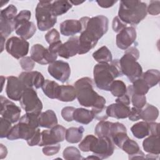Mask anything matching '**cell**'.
Segmentation results:
<instances>
[{
  "mask_svg": "<svg viewBox=\"0 0 160 160\" xmlns=\"http://www.w3.org/2000/svg\"><path fill=\"white\" fill-rule=\"evenodd\" d=\"M76 98L80 105L92 108L94 118L99 121L107 118L106 99L99 95L93 89V82L88 77L82 78L74 83Z\"/></svg>",
  "mask_w": 160,
  "mask_h": 160,
  "instance_id": "obj_1",
  "label": "cell"
},
{
  "mask_svg": "<svg viewBox=\"0 0 160 160\" xmlns=\"http://www.w3.org/2000/svg\"><path fill=\"white\" fill-rule=\"evenodd\" d=\"M118 59L108 63H98L94 67V80L97 88L104 91H109L110 86L114 79L122 76Z\"/></svg>",
  "mask_w": 160,
  "mask_h": 160,
  "instance_id": "obj_2",
  "label": "cell"
},
{
  "mask_svg": "<svg viewBox=\"0 0 160 160\" xmlns=\"http://www.w3.org/2000/svg\"><path fill=\"white\" fill-rule=\"evenodd\" d=\"M147 5L141 1H121L118 18L125 24L136 25L147 15Z\"/></svg>",
  "mask_w": 160,
  "mask_h": 160,
  "instance_id": "obj_3",
  "label": "cell"
},
{
  "mask_svg": "<svg viewBox=\"0 0 160 160\" xmlns=\"http://www.w3.org/2000/svg\"><path fill=\"white\" fill-rule=\"evenodd\" d=\"M82 24V31H85L98 41L108 30L109 21L107 17L98 15L92 18L82 17L79 19Z\"/></svg>",
  "mask_w": 160,
  "mask_h": 160,
  "instance_id": "obj_4",
  "label": "cell"
},
{
  "mask_svg": "<svg viewBox=\"0 0 160 160\" xmlns=\"http://www.w3.org/2000/svg\"><path fill=\"white\" fill-rule=\"evenodd\" d=\"M51 1H40L36 8V19L38 29L41 31L50 29L57 22V17L52 14Z\"/></svg>",
  "mask_w": 160,
  "mask_h": 160,
  "instance_id": "obj_5",
  "label": "cell"
},
{
  "mask_svg": "<svg viewBox=\"0 0 160 160\" xmlns=\"http://www.w3.org/2000/svg\"><path fill=\"white\" fill-rule=\"evenodd\" d=\"M31 12L29 10L21 11L14 19V30L21 38L27 40L33 36L36 31L34 22L29 21Z\"/></svg>",
  "mask_w": 160,
  "mask_h": 160,
  "instance_id": "obj_6",
  "label": "cell"
},
{
  "mask_svg": "<svg viewBox=\"0 0 160 160\" xmlns=\"http://www.w3.org/2000/svg\"><path fill=\"white\" fill-rule=\"evenodd\" d=\"M138 59L133 55L125 51L124 54L119 60L122 74L125 75L131 82L141 77L142 74V67L137 62Z\"/></svg>",
  "mask_w": 160,
  "mask_h": 160,
  "instance_id": "obj_7",
  "label": "cell"
},
{
  "mask_svg": "<svg viewBox=\"0 0 160 160\" xmlns=\"http://www.w3.org/2000/svg\"><path fill=\"white\" fill-rule=\"evenodd\" d=\"M19 101L21 108L26 112H41L42 103L34 88H26Z\"/></svg>",
  "mask_w": 160,
  "mask_h": 160,
  "instance_id": "obj_8",
  "label": "cell"
},
{
  "mask_svg": "<svg viewBox=\"0 0 160 160\" xmlns=\"http://www.w3.org/2000/svg\"><path fill=\"white\" fill-rule=\"evenodd\" d=\"M29 42L17 36L11 37L6 43V51L18 59L25 57L29 52Z\"/></svg>",
  "mask_w": 160,
  "mask_h": 160,
  "instance_id": "obj_9",
  "label": "cell"
},
{
  "mask_svg": "<svg viewBox=\"0 0 160 160\" xmlns=\"http://www.w3.org/2000/svg\"><path fill=\"white\" fill-rule=\"evenodd\" d=\"M66 129L61 125H56L51 130H43L39 146H45L58 144L64 140Z\"/></svg>",
  "mask_w": 160,
  "mask_h": 160,
  "instance_id": "obj_10",
  "label": "cell"
},
{
  "mask_svg": "<svg viewBox=\"0 0 160 160\" xmlns=\"http://www.w3.org/2000/svg\"><path fill=\"white\" fill-rule=\"evenodd\" d=\"M31 58L32 60L41 65L51 64L56 61L58 54L51 52L40 44H36L31 48Z\"/></svg>",
  "mask_w": 160,
  "mask_h": 160,
  "instance_id": "obj_11",
  "label": "cell"
},
{
  "mask_svg": "<svg viewBox=\"0 0 160 160\" xmlns=\"http://www.w3.org/2000/svg\"><path fill=\"white\" fill-rule=\"evenodd\" d=\"M48 71L52 78L62 83L66 82L71 75L69 64L61 60L55 61L49 64Z\"/></svg>",
  "mask_w": 160,
  "mask_h": 160,
  "instance_id": "obj_12",
  "label": "cell"
},
{
  "mask_svg": "<svg viewBox=\"0 0 160 160\" xmlns=\"http://www.w3.org/2000/svg\"><path fill=\"white\" fill-rule=\"evenodd\" d=\"M1 117L15 123L20 119L21 110L19 107L5 97L1 96Z\"/></svg>",
  "mask_w": 160,
  "mask_h": 160,
  "instance_id": "obj_13",
  "label": "cell"
},
{
  "mask_svg": "<svg viewBox=\"0 0 160 160\" xmlns=\"http://www.w3.org/2000/svg\"><path fill=\"white\" fill-rule=\"evenodd\" d=\"M114 151V146L111 139L108 137H101L98 138L91 152L99 159H103L110 157Z\"/></svg>",
  "mask_w": 160,
  "mask_h": 160,
  "instance_id": "obj_14",
  "label": "cell"
},
{
  "mask_svg": "<svg viewBox=\"0 0 160 160\" xmlns=\"http://www.w3.org/2000/svg\"><path fill=\"white\" fill-rule=\"evenodd\" d=\"M26 89L19 78L10 76L7 77L6 92L7 96L13 101H20L23 92Z\"/></svg>",
  "mask_w": 160,
  "mask_h": 160,
  "instance_id": "obj_15",
  "label": "cell"
},
{
  "mask_svg": "<svg viewBox=\"0 0 160 160\" xmlns=\"http://www.w3.org/2000/svg\"><path fill=\"white\" fill-rule=\"evenodd\" d=\"M136 39V29L132 26H127L122 29L116 36V45L122 50H126Z\"/></svg>",
  "mask_w": 160,
  "mask_h": 160,
  "instance_id": "obj_16",
  "label": "cell"
},
{
  "mask_svg": "<svg viewBox=\"0 0 160 160\" xmlns=\"http://www.w3.org/2000/svg\"><path fill=\"white\" fill-rule=\"evenodd\" d=\"M18 78L26 88L39 89L42 87L45 81L42 74L38 71L22 72Z\"/></svg>",
  "mask_w": 160,
  "mask_h": 160,
  "instance_id": "obj_17",
  "label": "cell"
},
{
  "mask_svg": "<svg viewBox=\"0 0 160 160\" xmlns=\"http://www.w3.org/2000/svg\"><path fill=\"white\" fill-rule=\"evenodd\" d=\"M79 52V37H71L64 43H62L58 51V55L65 59L76 56Z\"/></svg>",
  "mask_w": 160,
  "mask_h": 160,
  "instance_id": "obj_18",
  "label": "cell"
},
{
  "mask_svg": "<svg viewBox=\"0 0 160 160\" xmlns=\"http://www.w3.org/2000/svg\"><path fill=\"white\" fill-rule=\"evenodd\" d=\"M131 108L129 106L116 102L106 107V112L108 117L116 119H124L128 117Z\"/></svg>",
  "mask_w": 160,
  "mask_h": 160,
  "instance_id": "obj_19",
  "label": "cell"
},
{
  "mask_svg": "<svg viewBox=\"0 0 160 160\" xmlns=\"http://www.w3.org/2000/svg\"><path fill=\"white\" fill-rule=\"evenodd\" d=\"M82 24L79 20L67 19L60 24L61 34L65 36H74L82 31Z\"/></svg>",
  "mask_w": 160,
  "mask_h": 160,
  "instance_id": "obj_20",
  "label": "cell"
},
{
  "mask_svg": "<svg viewBox=\"0 0 160 160\" xmlns=\"http://www.w3.org/2000/svg\"><path fill=\"white\" fill-rule=\"evenodd\" d=\"M39 126L45 128H52L58 124V118L56 113L51 109L41 112L38 117Z\"/></svg>",
  "mask_w": 160,
  "mask_h": 160,
  "instance_id": "obj_21",
  "label": "cell"
},
{
  "mask_svg": "<svg viewBox=\"0 0 160 160\" xmlns=\"http://www.w3.org/2000/svg\"><path fill=\"white\" fill-rule=\"evenodd\" d=\"M144 150L149 153L159 155L160 154V142L159 135H149L142 142Z\"/></svg>",
  "mask_w": 160,
  "mask_h": 160,
  "instance_id": "obj_22",
  "label": "cell"
},
{
  "mask_svg": "<svg viewBox=\"0 0 160 160\" xmlns=\"http://www.w3.org/2000/svg\"><path fill=\"white\" fill-rule=\"evenodd\" d=\"M94 118V116L92 111L85 108L75 109L73 112V120L82 124H88Z\"/></svg>",
  "mask_w": 160,
  "mask_h": 160,
  "instance_id": "obj_23",
  "label": "cell"
},
{
  "mask_svg": "<svg viewBox=\"0 0 160 160\" xmlns=\"http://www.w3.org/2000/svg\"><path fill=\"white\" fill-rule=\"evenodd\" d=\"M149 88L145 81L141 78H139L132 82V85L127 88V92L131 96L132 94L145 95L149 91Z\"/></svg>",
  "mask_w": 160,
  "mask_h": 160,
  "instance_id": "obj_24",
  "label": "cell"
},
{
  "mask_svg": "<svg viewBox=\"0 0 160 160\" xmlns=\"http://www.w3.org/2000/svg\"><path fill=\"white\" fill-rule=\"evenodd\" d=\"M76 98L74 86L71 85H61L58 99L62 102L73 101Z\"/></svg>",
  "mask_w": 160,
  "mask_h": 160,
  "instance_id": "obj_25",
  "label": "cell"
},
{
  "mask_svg": "<svg viewBox=\"0 0 160 160\" xmlns=\"http://www.w3.org/2000/svg\"><path fill=\"white\" fill-rule=\"evenodd\" d=\"M45 95L51 99H57L60 91V85L54 81L46 79L41 87Z\"/></svg>",
  "mask_w": 160,
  "mask_h": 160,
  "instance_id": "obj_26",
  "label": "cell"
},
{
  "mask_svg": "<svg viewBox=\"0 0 160 160\" xmlns=\"http://www.w3.org/2000/svg\"><path fill=\"white\" fill-rule=\"evenodd\" d=\"M131 131L133 136L138 139H142L150 134L149 123L144 121L133 124Z\"/></svg>",
  "mask_w": 160,
  "mask_h": 160,
  "instance_id": "obj_27",
  "label": "cell"
},
{
  "mask_svg": "<svg viewBox=\"0 0 160 160\" xmlns=\"http://www.w3.org/2000/svg\"><path fill=\"white\" fill-rule=\"evenodd\" d=\"M84 131V129L82 126L69 128L66 129L65 139L68 142L78 143L81 141Z\"/></svg>",
  "mask_w": 160,
  "mask_h": 160,
  "instance_id": "obj_28",
  "label": "cell"
},
{
  "mask_svg": "<svg viewBox=\"0 0 160 160\" xmlns=\"http://www.w3.org/2000/svg\"><path fill=\"white\" fill-rule=\"evenodd\" d=\"M51 8L52 14L57 17L67 12L72 8V4L68 1L58 0L52 1Z\"/></svg>",
  "mask_w": 160,
  "mask_h": 160,
  "instance_id": "obj_29",
  "label": "cell"
},
{
  "mask_svg": "<svg viewBox=\"0 0 160 160\" xmlns=\"http://www.w3.org/2000/svg\"><path fill=\"white\" fill-rule=\"evenodd\" d=\"M93 58L99 63H108L112 61V56L109 49L103 46L94 51L92 54Z\"/></svg>",
  "mask_w": 160,
  "mask_h": 160,
  "instance_id": "obj_30",
  "label": "cell"
},
{
  "mask_svg": "<svg viewBox=\"0 0 160 160\" xmlns=\"http://www.w3.org/2000/svg\"><path fill=\"white\" fill-rule=\"evenodd\" d=\"M141 109V119L146 122H152L159 116L158 109L149 104H146Z\"/></svg>",
  "mask_w": 160,
  "mask_h": 160,
  "instance_id": "obj_31",
  "label": "cell"
},
{
  "mask_svg": "<svg viewBox=\"0 0 160 160\" xmlns=\"http://www.w3.org/2000/svg\"><path fill=\"white\" fill-rule=\"evenodd\" d=\"M141 78L145 81L149 88L157 85L160 79V72L158 69H149L142 74Z\"/></svg>",
  "mask_w": 160,
  "mask_h": 160,
  "instance_id": "obj_32",
  "label": "cell"
},
{
  "mask_svg": "<svg viewBox=\"0 0 160 160\" xmlns=\"http://www.w3.org/2000/svg\"><path fill=\"white\" fill-rule=\"evenodd\" d=\"M112 123V122L107 121H100L95 128V134L98 138L108 137L111 138Z\"/></svg>",
  "mask_w": 160,
  "mask_h": 160,
  "instance_id": "obj_33",
  "label": "cell"
},
{
  "mask_svg": "<svg viewBox=\"0 0 160 160\" xmlns=\"http://www.w3.org/2000/svg\"><path fill=\"white\" fill-rule=\"evenodd\" d=\"M121 148L129 154V159L141 151L138 144L135 141L129 139V138L125 140Z\"/></svg>",
  "mask_w": 160,
  "mask_h": 160,
  "instance_id": "obj_34",
  "label": "cell"
},
{
  "mask_svg": "<svg viewBox=\"0 0 160 160\" xmlns=\"http://www.w3.org/2000/svg\"><path fill=\"white\" fill-rule=\"evenodd\" d=\"M14 30V20L0 17V35L5 38L8 37Z\"/></svg>",
  "mask_w": 160,
  "mask_h": 160,
  "instance_id": "obj_35",
  "label": "cell"
},
{
  "mask_svg": "<svg viewBox=\"0 0 160 160\" xmlns=\"http://www.w3.org/2000/svg\"><path fill=\"white\" fill-rule=\"evenodd\" d=\"M109 91L114 96L119 97L127 93V87L123 81L114 80L110 86Z\"/></svg>",
  "mask_w": 160,
  "mask_h": 160,
  "instance_id": "obj_36",
  "label": "cell"
},
{
  "mask_svg": "<svg viewBox=\"0 0 160 160\" xmlns=\"http://www.w3.org/2000/svg\"><path fill=\"white\" fill-rule=\"evenodd\" d=\"M97 141L98 138L96 136L91 134L88 135L79 143V148L83 152L91 151Z\"/></svg>",
  "mask_w": 160,
  "mask_h": 160,
  "instance_id": "obj_37",
  "label": "cell"
},
{
  "mask_svg": "<svg viewBox=\"0 0 160 160\" xmlns=\"http://www.w3.org/2000/svg\"><path fill=\"white\" fill-rule=\"evenodd\" d=\"M64 159H82L79 150L74 146H69L64 149L62 152Z\"/></svg>",
  "mask_w": 160,
  "mask_h": 160,
  "instance_id": "obj_38",
  "label": "cell"
},
{
  "mask_svg": "<svg viewBox=\"0 0 160 160\" xmlns=\"http://www.w3.org/2000/svg\"><path fill=\"white\" fill-rule=\"evenodd\" d=\"M17 11L16 7L13 4H10L7 8L1 11L0 17L10 20H14L17 15Z\"/></svg>",
  "mask_w": 160,
  "mask_h": 160,
  "instance_id": "obj_39",
  "label": "cell"
},
{
  "mask_svg": "<svg viewBox=\"0 0 160 160\" xmlns=\"http://www.w3.org/2000/svg\"><path fill=\"white\" fill-rule=\"evenodd\" d=\"M131 102L134 107L139 109H142V108L146 104V98L145 95L132 94L131 95Z\"/></svg>",
  "mask_w": 160,
  "mask_h": 160,
  "instance_id": "obj_40",
  "label": "cell"
},
{
  "mask_svg": "<svg viewBox=\"0 0 160 160\" xmlns=\"http://www.w3.org/2000/svg\"><path fill=\"white\" fill-rule=\"evenodd\" d=\"M11 122L1 117L0 118V130H1V133H0V137L1 138H6L7 136L8 135L9 132H10L12 126H11Z\"/></svg>",
  "mask_w": 160,
  "mask_h": 160,
  "instance_id": "obj_41",
  "label": "cell"
},
{
  "mask_svg": "<svg viewBox=\"0 0 160 160\" xmlns=\"http://www.w3.org/2000/svg\"><path fill=\"white\" fill-rule=\"evenodd\" d=\"M45 39L49 44L58 42L60 41L59 32L56 29H52L46 34Z\"/></svg>",
  "mask_w": 160,
  "mask_h": 160,
  "instance_id": "obj_42",
  "label": "cell"
},
{
  "mask_svg": "<svg viewBox=\"0 0 160 160\" xmlns=\"http://www.w3.org/2000/svg\"><path fill=\"white\" fill-rule=\"evenodd\" d=\"M19 63L21 68L26 71H31L35 66V62L29 56H25L21 58Z\"/></svg>",
  "mask_w": 160,
  "mask_h": 160,
  "instance_id": "obj_43",
  "label": "cell"
},
{
  "mask_svg": "<svg viewBox=\"0 0 160 160\" xmlns=\"http://www.w3.org/2000/svg\"><path fill=\"white\" fill-rule=\"evenodd\" d=\"M147 12L152 16L158 15L160 13V1H151L147 6Z\"/></svg>",
  "mask_w": 160,
  "mask_h": 160,
  "instance_id": "obj_44",
  "label": "cell"
},
{
  "mask_svg": "<svg viewBox=\"0 0 160 160\" xmlns=\"http://www.w3.org/2000/svg\"><path fill=\"white\" fill-rule=\"evenodd\" d=\"M61 149V145L59 144H56L52 145L45 146L42 148V152L46 156H49L57 154Z\"/></svg>",
  "mask_w": 160,
  "mask_h": 160,
  "instance_id": "obj_45",
  "label": "cell"
},
{
  "mask_svg": "<svg viewBox=\"0 0 160 160\" xmlns=\"http://www.w3.org/2000/svg\"><path fill=\"white\" fill-rule=\"evenodd\" d=\"M75 108L71 106L63 108L61 110V116L62 118L68 122L72 121L73 120V112Z\"/></svg>",
  "mask_w": 160,
  "mask_h": 160,
  "instance_id": "obj_46",
  "label": "cell"
},
{
  "mask_svg": "<svg viewBox=\"0 0 160 160\" xmlns=\"http://www.w3.org/2000/svg\"><path fill=\"white\" fill-rule=\"evenodd\" d=\"M112 29L116 32H119L122 29H123L124 28L127 27V24L123 22L119 18L118 16H116L112 20Z\"/></svg>",
  "mask_w": 160,
  "mask_h": 160,
  "instance_id": "obj_47",
  "label": "cell"
},
{
  "mask_svg": "<svg viewBox=\"0 0 160 160\" xmlns=\"http://www.w3.org/2000/svg\"><path fill=\"white\" fill-rule=\"evenodd\" d=\"M141 109H139L136 108L135 107H132L131 108L129 115H128V118L129 120L132 121H137L139 119H141Z\"/></svg>",
  "mask_w": 160,
  "mask_h": 160,
  "instance_id": "obj_48",
  "label": "cell"
},
{
  "mask_svg": "<svg viewBox=\"0 0 160 160\" xmlns=\"http://www.w3.org/2000/svg\"><path fill=\"white\" fill-rule=\"evenodd\" d=\"M41 138V132L39 128L37 129L34 136L28 141H27V143L29 146H34L38 145L40 142Z\"/></svg>",
  "mask_w": 160,
  "mask_h": 160,
  "instance_id": "obj_49",
  "label": "cell"
},
{
  "mask_svg": "<svg viewBox=\"0 0 160 160\" xmlns=\"http://www.w3.org/2000/svg\"><path fill=\"white\" fill-rule=\"evenodd\" d=\"M148 123H149V132H150L149 135H159V124L158 122H149Z\"/></svg>",
  "mask_w": 160,
  "mask_h": 160,
  "instance_id": "obj_50",
  "label": "cell"
},
{
  "mask_svg": "<svg viewBox=\"0 0 160 160\" xmlns=\"http://www.w3.org/2000/svg\"><path fill=\"white\" fill-rule=\"evenodd\" d=\"M118 1H109V0L96 1V2L98 3V4L102 8H109L110 7H112Z\"/></svg>",
  "mask_w": 160,
  "mask_h": 160,
  "instance_id": "obj_51",
  "label": "cell"
},
{
  "mask_svg": "<svg viewBox=\"0 0 160 160\" xmlns=\"http://www.w3.org/2000/svg\"><path fill=\"white\" fill-rule=\"evenodd\" d=\"M116 102H119L126 106H129L131 103L130 97L128 94H127V93L124 94L121 96L118 97V98L116 99Z\"/></svg>",
  "mask_w": 160,
  "mask_h": 160,
  "instance_id": "obj_52",
  "label": "cell"
},
{
  "mask_svg": "<svg viewBox=\"0 0 160 160\" xmlns=\"http://www.w3.org/2000/svg\"><path fill=\"white\" fill-rule=\"evenodd\" d=\"M8 154V151L6 148L3 144H1V150H0V155H1V159H3L6 157V155Z\"/></svg>",
  "mask_w": 160,
  "mask_h": 160,
  "instance_id": "obj_53",
  "label": "cell"
},
{
  "mask_svg": "<svg viewBox=\"0 0 160 160\" xmlns=\"http://www.w3.org/2000/svg\"><path fill=\"white\" fill-rule=\"evenodd\" d=\"M145 158L144 156V154L143 153V152H142L141 151L138 152V154H135L134 156H132L129 159H144Z\"/></svg>",
  "mask_w": 160,
  "mask_h": 160,
  "instance_id": "obj_54",
  "label": "cell"
},
{
  "mask_svg": "<svg viewBox=\"0 0 160 160\" xmlns=\"http://www.w3.org/2000/svg\"><path fill=\"white\" fill-rule=\"evenodd\" d=\"M5 38L3 36H1V52H2L4 50V46L5 45Z\"/></svg>",
  "mask_w": 160,
  "mask_h": 160,
  "instance_id": "obj_55",
  "label": "cell"
},
{
  "mask_svg": "<svg viewBox=\"0 0 160 160\" xmlns=\"http://www.w3.org/2000/svg\"><path fill=\"white\" fill-rule=\"evenodd\" d=\"M71 2V4H72L74 5H79L80 4L83 3L84 1H69Z\"/></svg>",
  "mask_w": 160,
  "mask_h": 160,
  "instance_id": "obj_56",
  "label": "cell"
},
{
  "mask_svg": "<svg viewBox=\"0 0 160 160\" xmlns=\"http://www.w3.org/2000/svg\"><path fill=\"white\" fill-rule=\"evenodd\" d=\"M1 85H2V87H1V92L2 91V88H3V85H4V82L5 81V78L2 76H1Z\"/></svg>",
  "mask_w": 160,
  "mask_h": 160,
  "instance_id": "obj_57",
  "label": "cell"
},
{
  "mask_svg": "<svg viewBox=\"0 0 160 160\" xmlns=\"http://www.w3.org/2000/svg\"><path fill=\"white\" fill-rule=\"evenodd\" d=\"M86 159H99V158L98 157V156H95V155H92V156H88V157H87Z\"/></svg>",
  "mask_w": 160,
  "mask_h": 160,
  "instance_id": "obj_58",
  "label": "cell"
}]
</instances>
